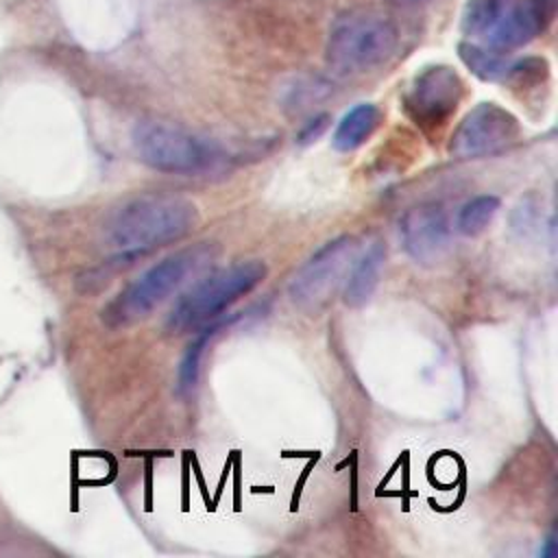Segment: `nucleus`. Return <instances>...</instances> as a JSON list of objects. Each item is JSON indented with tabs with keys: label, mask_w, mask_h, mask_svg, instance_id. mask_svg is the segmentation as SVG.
<instances>
[{
	"label": "nucleus",
	"mask_w": 558,
	"mask_h": 558,
	"mask_svg": "<svg viewBox=\"0 0 558 558\" xmlns=\"http://www.w3.org/2000/svg\"><path fill=\"white\" fill-rule=\"evenodd\" d=\"M196 222L198 209L192 201L170 194H146L116 209L105 225V233L120 251L142 257L157 246L181 240Z\"/></svg>",
	"instance_id": "obj_1"
},
{
	"label": "nucleus",
	"mask_w": 558,
	"mask_h": 558,
	"mask_svg": "<svg viewBox=\"0 0 558 558\" xmlns=\"http://www.w3.org/2000/svg\"><path fill=\"white\" fill-rule=\"evenodd\" d=\"M218 255V246L201 242L181 248L153 264L137 279L126 283L100 312V320L109 329H120L146 318L159 303L179 290L192 275L201 272Z\"/></svg>",
	"instance_id": "obj_2"
},
{
	"label": "nucleus",
	"mask_w": 558,
	"mask_h": 558,
	"mask_svg": "<svg viewBox=\"0 0 558 558\" xmlns=\"http://www.w3.org/2000/svg\"><path fill=\"white\" fill-rule=\"evenodd\" d=\"M266 277V264L259 259L235 262L198 279L185 290L166 316L168 333H185L216 320L231 303L248 294Z\"/></svg>",
	"instance_id": "obj_3"
},
{
	"label": "nucleus",
	"mask_w": 558,
	"mask_h": 558,
	"mask_svg": "<svg viewBox=\"0 0 558 558\" xmlns=\"http://www.w3.org/2000/svg\"><path fill=\"white\" fill-rule=\"evenodd\" d=\"M397 48V28L371 11L342 13L329 28L325 59L340 74H357L388 61Z\"/></svg>",
	"instance_id": "obj_4"
},
{
	"label": "nucleus",
	"mask_w": 558,
	"mask_h": 558,
	"mask_svg": "<svg viewBox=\"0 0 558 558\" xmlns=\"http://www.w3.org/2000/svg\"><path fill=\"white\" fill-rule=\"evenodd\" d=\"M133 148L140 161L168 174L201 172L222 159L216 142L155 120H144L133 129Z\"/></svg>",
	"instance_id": "obj_5"
},
{
	"label": "nucleus",
	"mask_w": 558,
	"mask_h": 558,
	"mask_svg": "<svg viewBox=\"0 0 558 558\" xmlns=\"http://www.w3.org/2000/svg\"><path fill=\"white\" fill-rule=\"evenodd\" d=\"M357 242L353 235H338L323 244L292 277L288 294L303 310L318 307L338 286L355 257Z\"/></svg>",
	"instance_id": "obj_6"
},
{
	"label": "nucleus",
	"mask_w": 558,
	"mask_h": 558,
	"mask_svg": "<svg viewBox=\"0 0 558 558\" xmlns=\"http://www.w3.org/2000/svg\"><path fill=\"white\" fill-rule=\"evenodd\" d=\"M517 135L519 122L508 109L495 102H480L456 126L449 142V155L456 159H477L493 155L510 146Z\"/></svg>",
	"instance_id": "obj_7"
},
{
	"label": "nucleus",
	"mask_w": 558,
	"mask_h": 558,
	"mask_svg": "<svg viewBox=\"0 0 558 558\" xmlns=\"http://www.w3.org/2000/svg\"><path fill=\"white\" fill-rule=\"evenodd\" d=\"M462 92L464 87L456 70L449 65H432L414 78L405 96V109L410 118L425 129L442 126L456 111Z\"/></svg>",
	"instance_id": "obj_8"
},
{
	"label": "nucleus",
	"mask_w": 558,
	"mask_h": 558,
	"mask_svg": "<svg viewBox=\"0 0 558 558\" xmlns=\"http://www.w3.org/2000/svg\"><path fill=\"white\" fill-rule=\"evenodd\" d=\"M405 253L423 266L438 264L451 244L447 211L438 203H421L408 209L399 225Z\"/></svg>",
	"instance_id": "obj_9"
},
{
	"label": "nucleus",
	"mask_w": 558,
	"mask_h": 558,
	"mask_svg": "<svg viewBox=\"0 0 558 558\" xmlns=\"http://www.w3.org/2000/svg\"><path fill=\"white\" fill-rule=\"evenodd\" d=\"M556 13V0L512 2L495 28L484 37L488 48L497 52L514 50L541 35Z\"/></svg>",
	"instance_id": "obj_10"
},
{
	"label": "nucleus",
	"mask_w": 558,
	"mask_h": 558,
	"mask_svg": "<svg viewBox=\"0 0 558 558\" xmlns=\"http://www.w3.org/2000/svg\"><path fill=\"white\" fill-rule=\"evenodd\" d=\"M384 259H386V246L381 242H373L366 248V253L353 264V270L344 286V303L347 305L360 307L371 299V294L379 281Z\"/></svg>",
	"instance_id": "obj_11"
},
{
	"label": "nucleus",
	"mask_w": 558,
	"mask_h": 558,
	"mask_svg": "<svg viewBox=\"0 0 558 558\" xmlns=\"http://www.w3.org/2000/svg\"><path fill=\"white\" fill-rule=\"evenodd\" d=\"M379 122H381V111L375 105H371V102L355 105L338 122L336 133L331 137L333 148L340 153L355 150L373 135V131L379 126Z\"/></svg>",
	"instance_id": "obj_12"
},
{
	"label": "nucleus",
	"mask_w": 558,
	"mask_h": 558,
	"mask_svg": "<svg viewBox=\"0 0 558 558\" xmlns=\"http://www.w3.org/2000/svg\"><path fill=\"white\" fill-rule=\"evenodd\" d=\"M238 318H240V316L233 314V316H229V318H225V320H216L214 325L203 327L201 333L187 344V349H185V353H183V357H181V362H179V373H177V388H179L181 395H187V392L194 390V386H196V381H198L201 357H203V351H205V347L209 344V340H211L220 329H225L229 323H233V320H238Z\"/></svg>",
	"instance_id": "obj_13"
},
{
	"label": "nucleus",
	"mask_w": 558,
	"mask_h": 558,
	"mask_svg": "<svg viewBox=\"0 0 558 558\" xmlns=\"http://www.w3.org/2000/svg\"><path fill=\"white\" fill-rule=\"evenodd\" d=\"M458 54L464 61V65L482 81H504V78H508L510 63L501 57V52H497L493 48H482L477 44L464 41V44H460Z\"/></svg>",
	"instance_id": "obj_14"
},
{
	"label": "nucleus",
	"mask_w": 558,
	"mask_h": 558,
	"mask_svg": "<svg viewBox=\"0 0 558 558\" xmlns=\"http://www.w3.org/2000/svg\"><path fill=\"white\" fill-rule=\"evenodd\" d=\"M499 209V198L493 194H480L462 205L456 218V229L462 235H480Z\"/></svg>",
	"instance_id": "obj_15"
},
{
	"label": "nucleus",
	"mask_w": 558,
	"mask_h": 558,
	"mask_svg": "<svg viewBox=\"0 0 558 558\" xmlns=\"http://www.w3.org/2000/svg\"><path fill=\"white\" fill-rule=\"evenodd\" d=\"M510 4L512 0H469L462 22L464 31L475 37H486Z\"/></svg>",
	"instance_id": "obj_16"
},
{
	"label": "nucleus",
	"mask_w": 558,
	"mask_h": 558,
	"mask_svg": "<svg viewBox=\"0 0 558 558\" xmlns=\"http://www.w3.org/2000/svg\"><path fill=\"white\" fill-rule=\"evenodd\" d=\"M327 124H329V116H327V113L316 116L314 120H310V122L301 129V133H299V144H310V142H314L316 137H320L323 131L327 129Z\"/></svg>",
	"instance_id": "obj_17"
},
{
	"label": "nucleus",
	"mask_w": 558,
	"mask_h": 558,
	"mask_svg": "<svg viewBox=\"0 0 558 558\" xmlns=\"http://www.w3.org/2000/svg\"><path fill=\"white\" fill-rule=\"evenodd\" d=\"M392 4H397V7H405V9H412V7H421V4H425V2H429V0H390Z\"/></svg>",
	"instance_id": "obj_18"
}]
</instances>
